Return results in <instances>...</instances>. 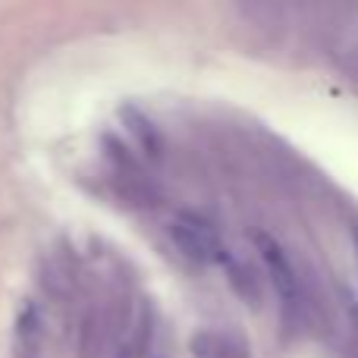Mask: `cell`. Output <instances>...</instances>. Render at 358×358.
Wrapping results in <instances>:
<instances>
[{"instance_id":"1","label":"cell","mask_w":358,"mask_h":358,"mask_svg":"<svg viewBox=\"0 0 358 358\" xmlns=\"http://www.w3.org/2000/svg\"><path fill=\"white\" fill-rule=\"evenodd\" d=\"M255 252H258L261 267H264V273H267V283L273 286L280 305H283L292 317H302L305 311H308V302H305V280H302V273H299L296 261H292L289 248L273 233L258 229V233H255Z\"/></svg>"},{"instance_id":"2","label":"cell","mask_w":358,"mask_h":358,"mask_svg":"<svg viewBox=\"0 0 358 358\" xmlns=\"http://www.w3.org/2000/svg\"><path fill=\"white\" fill-rule=\"evenodd\" d=\"M167 233H170V242L176 245V252L185 261H192V264H223V258L229 252L214 223L204 220L201 214H192V210L176 214L170 220Z\"/></svg>"},{"instance_id":"3","label":"cell","mask_w":358,"mask_h":358,"mask_svg":"<svg viewBox=\"0 0 358 358\" xmlns=\"http://www.w3.org/2000/svg\"><path fill=\"white\" fill-rule=\"evenodd\" d=\"M192 358H252L245 340H239L229 330H198L189 343Z\"/></svg>"},{"instance_id":"4","label":"cell","mask_w":358,"mask_h":358,"mask_svg":"<svg viewBox=\"0 0 358 358\" xmlns=\"http://www.w3.org/2000/svg\"><path fill=\"white\" fill-rule=\"evenodd\" d=\"M123 126H126V136H129L136 155H142L145 161H157V157H161L164 138H161V132H157V126L151 123L142 110L126 107V110H123Z\"/></svg>"},{"instance_id":"5","label":"cell","mask_w":358,"mask_h":358,"mask_svg":"<svg viewBox=\"0 0 358 358\" xmlns=\"http://www.w3.org/2000/svg\"><path fill=\"white\" fill-rule=\"evenodd\" d=\"M334 63L346 73V79L358 85V25H340L327 41Z\"/></svg>"},{"instance_id":"6","label":"cell","mask_w":358,"mask_h":358,"mask_svg":"<svg viewBox=\"0 0 358 358\" xmlns=\"http://www.w3.org/2000/svg\"><path fill=\"white\" fill-rule=\"evenodd\" d=\"M223 271H227L233 289L239 292L248 305H258V299H261V277L255 273V267L248 264V261H242V258H236V255L227 252V258H223Z\"/></svg>"}]
</instances>
